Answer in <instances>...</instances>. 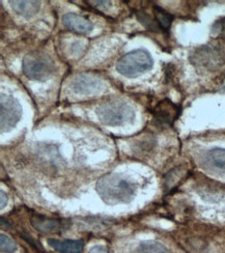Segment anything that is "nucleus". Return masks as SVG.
<instances>
[{"label":"nucleus","mask_w":225,"mask_h":253,"mask_svg":"<svg viewBox=\"0 0 225 253\" xmlns=\"http://www.w3.org/2000/svg\"><path fill=\"white\" fill-rule=\"evenodd\" d=\"M95 191L106 205L129 204L135 196V186L119 173H106L95 184Z\"/></svg>","instance_id":"f257e3e1"},{"label":"nucleus","mask_w":225,"mask_h":253,"mask_svg":"<svg viewBox=\"0 0 225 253\" xmlns=\"http://www.w3.org/2000/svg\"><path fill=\"white\" fill-rule=\"evenodd\" d=\"M154 66V59L144 49H136L128 52L116 63V71L128 78H136L143 75Z\"/></svg>","instance_id":"f03ea898"},{"label":"nucleus","mask_w":225,"mask_h":253,"mask_svg":"<svg viewBox=\"0 0 225 253\" xmlns=\"http://www.w3.org/2000/svg\"><path fill=\"white\" fill-rule=\"evenodd\" d=\"M95 113L102 124L117 126L131 123L135 119L132 106L122 100H112L101 104Z\"/></svg>","instance_id":"7ed1b4c3"},{"label":"nucleus","mask_w":225,"mask_h":253,"mask_svg":"<svg viewBox=\"0 0 225 253\" xmlns=\"http://www.w3.org/2000/svg\"><path fill=\"white\" fill-rule=\"evenodd\" d=\"M24 75L31 80L45 81L55 71V63L45 52L34 51L28 53L22 62Z\"/></svg>","instance_id":"20e7f679"},{"label":"nucleus","mask_w":225,"mask_h":253,"mask_svg":"<svg viewBox=\"0 0 225 253\" xmlns=\"http://www.w3.org/2000/svg\"><path fill=\"white\" fill-rule=\"evenodd\" d=\"M22 117V107L12 96L2 93L0 97V128L1 133L15 128Z\"/></svg>","instance_id":"39448f33"},{"label":"nucleus","mask_w":225,"mask_h":253,"mask_svg":"<svg viewBox=\"0 0 225 253\" xmlns=\"http://www.w3.org/2000/svg\"><path fill=\"white\" fill-rule=\"evenodd\" d=\"M71 88L76 94L82 96H90V94L98 93L104 89V83L101 79L93 75L82 74L75 77L71 82Z\"/></svg>","instance_id":"423d86ee"},{"label":"nucleus","mask_w":225,"mask_h":253,"mask_svg":"<svg viewBox=\"0 0 225 253\" xmlns=\"http://www.w3.org/2000/svg\"><path fill=\"white\" fill-rule=\"evenodd\" d=\"M31 225L34 226L38 231L45 235L57 234L60 233L64 228L63 221L59 219H53L43 215L35 214L30 218Z\"/></svg>","instance_id":"0eeeda50"},{"label":"nucleus","mask_w":225,"mask_h":253,"mask_svg":"<svg viewBox=\"0 0 225 253\" xmlns=\"http://www.w3.org/2000/svg\"><path fill=\"white\" fill-rule=\"evenodd\" d=\"M180 108L169 100H163L158 103L154 110L155 119L162 125H171L179 117Z\"/></svg>","instance_id":"6e6552de"},{"label":"nucleus","mask_w":225,"mask_h":253,"mask_svg":"<svg viewBox=\"0 0 225 253\" xmlns=\"http://www.w3.org/2000/svg\"><path fill=\"white\" fill-rule=\"evenodd\" d=\"M62 24L69 30L81 35L90 34L93 28V24L91 23L90 20L74 13H68L63 15Z\"/></svg>","instance_id":"1a4fd4ad"},{"label":"nucleus","mask_w":225,"mask_h":253,"mask_svg":"<svg viewBox=\"0 0 225 253\" xmlns=\"http://www.w3.org/2000/svg\"><path fill=\"white\" fill-rule=\"evenodd\" d=\"M203 166L215 173H225V149L215 147L208 151L203 157Z\"/></svg>","instance_id":"9d476101"},{"label":"nucleus","mask_w":225,"mask_h":253,"mask_svg":"<svg viewBox=\"0 0 225 253\" xmlns=\"http://www.w3.org/2000/svg\"><path fill=\"white\" fill-rule=\"evenodd\" d=\"M47 242L51 248L60 253H82L84 249V242L81 240L48 239Z\"/></svg>","instance_id":"9b49d317"},{"label":"nucleus","mask_w":225,"mask_h":253,"mask_svg":"<svg viewBox=\"0 0 225 253\" xmlns=\"http://www.w3.org/2000/svg\"><path fill=\"white\" fill-rule=\"evenodd\" d=\"M192 60L194 63H197L199 66H205L206 68L215 66L219 63V57L217 53H215V51L208 47L197 49L195 54H193Z\"/></svg>","instance_id":"f8f14e48"},{"label":"nucleus","mask_w":225,"mask_h":253,"mask_svg":"<svg viewBox=\"0 0 225 253\" xmlns=\"http://www.w3.org/2000/svg\"><path fill=\"white\" fill-rule=\"evenodd\" d=\"M9 3L18 15L27 19L39 13L41 7V2L34 1V0L31 1H9Z\"/></svg>","instance_id":"ddd939ff"},{"label":"nucleus","mask_w":225,"mask_h":253,"mask_svg":"<svg viewBox=\"0 0 225 253\" xmlns=\"http://www.w3.org/2000/svg\"><path fill=\"white\" fill-rule=\"evenodd\" d=\"M154 13H155V19L157 21L160 29L167 31L170 28L171 23H173L174 17L158 5L154 6Z\"/></svg>","instance_id":"4468645a"},{"label":"nucleus","mask_w":225,"mask_h":253,"mask_svg":"<svg viewBox=\"0 0 225 253\" xmlns=\"http://www.w3.org/2000/svg\"><path fill=\"white\" fill-rule=\"evenodd\" d=\"M137 253H170V251L158 242L146 241L139 245Z\"/></svg>","instance_id":"2eb2a0df"},{"label":"nucleus","mask_w":225,"mask_h":253,"mask_svg":"<svg viewBox=\"0 0 225 253\" xmlns=\"http://www.w3.org/2000/svg\"><path fill=\"white\" fill-rule=\"evenodd\" d=\"M137 18L140 21V23L143 24V26L149 30H158L160 29L156 19H153L148 14L145 12H138Z\"/></svg>","instance_id":"dca6fc26"},{"label":"nucleus","mask_w":225,"mask_h":253,"mask_svg":"<svg viewBox=\"0 0 225 253\" xmlns=\"http://www.w3.org/2000/svg\"><path fill=\"white\" fill-rule=\"evenodd\" d=\"M17 249L15 242L9 237L1 234L0 236V250L3 253H13Z\"/></svg>","instance_id":"f3484780"},{"label":"nucleus","mask_w":225,"mask_h":253,"mask_svg":"<svg viewBox=\"0 0 225 253\" xmlns=\"http://www.w3.org/2000/svg\"><path fill=\"white\" fill-rule=\"evenodd\" d=\"M90 253H108V251H107V249L104 246L96 245L90 249Z\"/></svg>","instance_id":"a211bd4d"},{"label":"nucleus","mask_w":225,"mask_h":253,"mask_svg":"<svg viewBox=\"0 0 225 253\" xmlns=\"http://www.w3.org/2000/svg\"><path fill=\"white\" fill-rule=\"evenodd\" d=\"M0 194H1V195H0V198H1V200H0V204H1V205H0V209L2 210L7 205L8 198H7V195H6V193L4 191L0 192Z\"/></svg>","instance_id":"6ab92c4d"}]
</instances>
